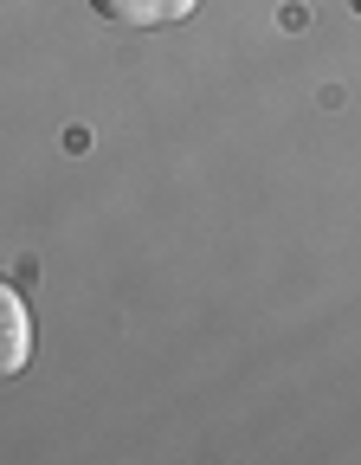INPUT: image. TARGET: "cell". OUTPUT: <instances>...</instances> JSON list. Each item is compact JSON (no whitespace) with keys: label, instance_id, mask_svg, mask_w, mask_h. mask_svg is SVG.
<instances>
[{"label":"cell","instance_id":"cell-2","mask_svg":"<svg viewBox=\"0 0 361 465\" xmlns=\"http://www.w3.org/2000/svg\"><path fill=\"white\" fill-rule=\"evenodd\" d=\"M33 362V317H26V298L0 278V375H20Z\"/></svg>","mask_w":361,"mask_h":465},{"label":"cell","instance_id":"cell-1","mask_svg":"<svg viewBox=\"0 0 361 465\" xmlns=\"http://www.w3.org/2000/svg\"><path fill=\"white\" fill-rule=\"evenodd\" d=\"M91 7L110 20V26H130V33H161L174 20H188L200 0H91Z\"/></svg>","mask_w":361,"mask_h":465}]
</instances>
